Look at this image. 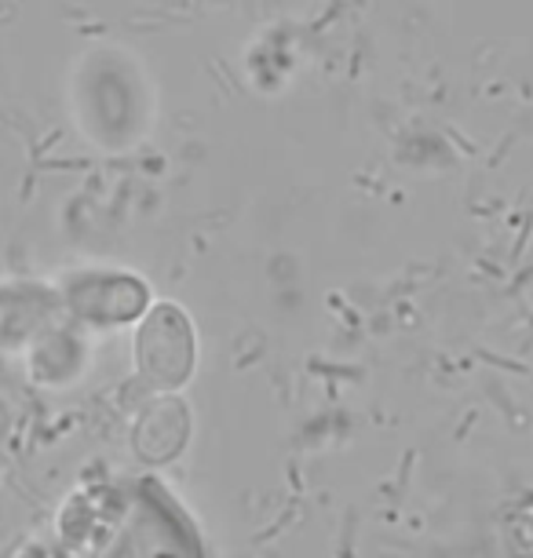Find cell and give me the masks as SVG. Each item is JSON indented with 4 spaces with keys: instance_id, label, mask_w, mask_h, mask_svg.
Masks as SVG:
<instances>
[{
    "instance_id": "obj_1",
    "label": "cell",
    "mask_w": 533,
    "mask_h": 558,
    "mask_svg": "<svg viewBox=\"0 0 533 558\" xmlns=\"http://www.w3.org/2000/svg\"><path fill=\"white\" fill-rule=\"evenodd\" d=\"M62 311L85 325H124L146 311L150 292L124 270H77L59 292Z\"/></svg>"
},
{
    "instance_id": "obj_2",
    "label": "cell",
    "mask_w": 533,
    "mask_h": 558,
    "mask_svg": "<svg viewBox=\"0 0 533 558\" xmlns=\"http://www.w3.org/2000/svg\"><path fill=\"white\" fill-rule=\"evenodd\" d=\"M135 357L146 380L175 387L191 376L194 365V332L180 307H154L135 336Z\"/></svg>"
}]
</instances>
